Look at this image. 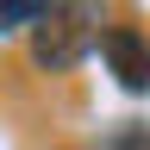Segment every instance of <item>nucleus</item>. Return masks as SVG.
<instances>
[{
    "label": "nucleus",
    "mask_w": 150,
    "mask_h": 150,
    "mask_svg": "<svg viewBox=\"0 0 150 150\" xmlns=\"http://www.w3.org/2000/svg\"><path fill=\"white\" fill-rule=\"evenodd\" d=\"M100 56H106V69L119 75L125 94H150V38H144V31L106 25V31H100Z\"/></svg>",
    "instance_id": "f03ea898"
},
{
    "label": "nucleus",
    "mask_w": 150,
    "mask_h": 150,
    "mask_svg": "<svg viewBox=\"0 0 150 150\" xmlns=\"http://www.w3.org/2000/svg\"><path fill=\"white\" fill-rule=\"evenodd\" d=\"M112 150H150L144 138H119V144H112Z\"/></svg>",
    "instance_id": "20e7f679"
},
{
    "label": "nucleus",
    "mask_w": 150,
    "mask_h": 150,
    "mask_svg": "<svg viewBox=\"0 0 150 150\" xmlns=\"http://www.w3.org/2000/svg\"><path fill=\"white\" fill-rule=\"evenodd\" d=\"M94 6H50V19L31 31V63L38 69H69L81 63V50L94 44Z\"/></svg>",
    "instance_id": "f257e3e1"
},
{
    "label": "nucleus",
    "mask_w": 150,
    "mask_h": 150,
    "mask_svg": "<svg viewBox=\"0 0 150 150\" xmlns=\"http://www.w3.org/2000/svg\"><path fill=\"white\" fill-rule=\"evenodd\" d=\"M56 0H0V31H19V25H44Z\"/></svg>",
    "instance_id": "7ed1b4c3"
}]
</instances>
